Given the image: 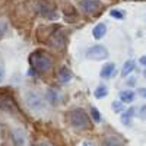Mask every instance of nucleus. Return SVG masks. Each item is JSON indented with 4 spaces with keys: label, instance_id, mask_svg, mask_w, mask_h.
<instances>
[{
    "label": "nucleus",
    "instance_id": "ddd939ff",
    "mask_svg": "<svg viewBox=\"0 0 146 146\" xmlns=\"http://www.w3.org/2000/svg\"><path fill=\"white\" fill-rule=\"evenodd\" d=\"M135 67H136V63L133 62V60H127V62L123 64V70H121V75H123L124 78L129 76L130 73L135 70Z\"/></svg>",
    "mask_w": 146,
    "mask_h": 146
},
{
    "label": "nucleus",
    "instance_id": "f257e3e1",
    "mask_svg": "<svg viewBox=\"0 0 146 146\" xmlns=\"http://www.w3.org/2000/svg\"><path fill=\"white\" fill-rule=\"evenodd\" d=\"M28 62H29V66L34 72L36 73H45L51 69L53 66V60L51 57L48 56L45 51H41V50H36L34 53L29 54L28 57Z\"/></svg>",
    "mask_w": 146,
    "mask_h": 146
},
{
    "label": "nucleus",
    "instance_id": "f8f14e48",
    "mask_svg": "<svg viewBox=\"0 0 146 146\" xmlns=\"http://www.w3.org/2000/svg\"><path fill=\"white\" fill-rule=\"evenodd\" d=\"M135 100V92L133 91H121L120 92V101L124 104H130Z\"/></svg>",
    "mask_w": 146,
    "mask_h": 146
},
{
    "label": "nucleus",
    "instance_id": "39448f33",
    "mask_svg": "<svg viewBox=\"0 0 146 146\" xmlns=\"http://www.w3.org/2000/svg\"><path fill=\"white\" fill-rule=\"evenodd\" d=\"M86 56L91 60H104L108 57V50L104 45H94V47L88 48Z\"/></svg>",
    "mask_w": 146,
    "mask_h": 146
},
{
    "label": "nucleus",
    "instance_id": "6ab92c4d",
    "mask_svg": "<svg viewBox=\"0 0 146 146\" xmlns=\"http://www.w3.org/2000/svg\"><path fill=\"white\" fill-rule=\"evenodd\" d=\"M113 110L115 113H123V110H124V102H121V101H114L113 102Z\"/></svg>",
    "mask_w": 146,
    "mask_h": 146
},
{
    "label": "nucleus",
    "instance_id": "412c9836",
    "mask_svg": "<svg viewBox=\"0 0 146 146\" xmlns=\"http://www.w3.org/2000/svg\"><path fill=\"white\" fill-rule=\"evenodd\" d=\"M48 101L50 102H57V92L56 91H53V89L48 91Z\"/></svg>",
    "mask_w": 146,
    "mask_h": 146
},
{
    "label": "nucleus",
    "instance_id": "f3484780",
    "mask_svg": "<svg viewBox=\"0 0 146 146\" xmlns=\"http://www.w3.org/2000/svg\"><path fill=\"white\" fill-rule=\"evenodd\" d=\"M7 28H9L7 22H6L5 19H0V40H2L3 36H5V34H6Z\"/></svg>",
    "mask_w": 146,
    "mask_h": 146
},
{
    "label": "nucleus",
    "instance_id": "9b49d317",
    "mask_svg": "<svg viewBox=\"0 0 146 146\" xmlns=\"http://www.w3.org/2000/svg\"><path fill=\"white\" fill-rule=\"evenodd\" d=\"M58 79H60V82H63V83L70 82V79H72V72L69 70V67L63 66L62 69L58 70Z\"/></svg>",
    "mask_w": 146,
    "mask_h": 146
},
{
    "label": "nucleus",
    "instance_id": "b1692460",
    "mask_svg": "<svg viewBox=\"0 0 146 146\" xmlns=\"http://www.w3.org/2000/svg\"><path fill=\"white\" fill-rule=\"evenodd\" d=\"M139 62H140V64H142V66H145V67H146V56H142Z\"/></svg>",
    "mask_w": 146,
    "mask_h": 146
},
{
    "label": "nucleus",
    "instance_id": "6e6552de",
    "mask_svg": "<svg viewBox=\"0 0 146 146\" xmlns=\"http://www.w3.org/2000/svg\"><path fill=\"white\" fill-rule=\"evenodd\" d=\"M12 136H13V140H15V145L16 146H25V133H23L21 129H15L13 133H12Z\"/></svg>",
    "mask_w": 146,
    "mask_h": 146
},
{
    "label": "nucleus",
    "instance_id": "7ed1b4c3",
    "mask_svg": "<svg viewBox=\"0 0 146 146\" xmlns=\"http://www.w3.org/2000/svg\"><path fill=\"white\" fill-rule=\"evenodd\" d=\"M25 101H27V105L32 110V111H44V110H45L44 98L38 92H35V91H29L25 95Z\"/></svg>",
    "mask_w": 146,
    "mask_h": 146
},
{
    "label": "nucleus",
    "instance_id": "a211bd4d",
    "mask_svg": "<svg viewBox=\"0 0 146 146\" xmlns=\"http://www.w3.org/2000/svg\"><path fill=\"white\" fill-rule=\"evenodd\" d=\"M91 115H92V118L96 121V123H100V121L102 120L101 113H100V111H98V110H96L95 107H92V108H91Z\"/></svg>",
    "mask_w": 146,
    "mask_h": 146
},
{
    "label": "nucleus",
    "instance_id": "5701e85b",
    "mask_svg": "<svg viewBox=\"0 0 146 146\" xmlns=\"http://www.w3.org/2000/svg\"><path fill=\"white\" fill-rule=\"evenodd\" d=\"M137 92H139V95L142 96V98H146V88H139Z\"/></svg>",
    "mask_w": 146,
    "mask_h": 146
},
{
    "label": "nucleus",
    "instance_id": "393cba45",
    "mask_svg": "<svg viewBox=\"0 0 146 146\" xmlns=\"http://www.w3.org/2000/svg\"><path fill=\"white\" fill-rule=\"evenodd\" d=\"M3 78H5V70H3V67L0 66V82L3 80Z\"/></svg>",
    "mask_w": 146,
    "mask_h": 146
},
{
    "label": "nucleus",
    "instance_id": "4be33fe9",
    "mask_svg": "<svg viewBox=\"0 0 146 146\" xmlns=\"http://www.w3.org/2000/svg\"><path fill=\"white\" fill-rule=\"evenodd\" d=\"M139 115H140V118H143V120H146V104L140 108V111H139Z\"/></svg>",
    "mask_w": 146,
    "mask_h": 146
},
{
    "label": "nucleus",
    "instance_id": "423d86ee",
    "mask_svg": "<svg viewBox=\"0 0 146 146\" xmlns=\"http://www.w3.org/2000/svg\"><path fill=\"white\" fill-rule=\"evenodd\" d=\"M36 10H38V13L42 18H47V19H56L57 18V13H56L54 7L50 3H47V2H40L38 3V9Z\"/></svg>",
    "mask_w": 146,
    "mask_h": 146
},
{
    "label": "nucleus",
    "instance_id": "aec40b11",
    "mask_svg": "<svg viewBox=\"0 0 146 146\" xmlns=\"http://www.w3.org/2000/svg\"><path fill=\"white\" fill-rule=\"evenodd\" d=\"M110 15H111L113 18H117V19H123L126 16L124 12H121V10H117V9H113L111 12H110Z\"/></svg>",
    "mask_w": 146,
    "mask_h": 146
},
{
    "label": "nucleus",
    "instance_id": "a878e982",
    "mask_svg": "<svg viewBox=\"0 0 146 146\" xmlns=\"http://www.w3.org/2000/svg\"><path fill=\"white\" fill-rule=\"evenodd\" d=\"M35 146H51L50 143H47V142H38Z\"/></svg>",
    "mask_w": 146,
    "mask_h": 146
},
{
    "label": "nucleus",
    "instance_id": "20e7f679",
    "mask_svg": "<svg viewBox=\"0 0 146 146\" xmlns=\"http://www.w3.org/2000/svg\"><path fill=\"white\" fill-rule=\"evenodd\" d=\"M79 7L82 9L83 13L86 15H95L96 12H100L102 7V3L100 0H80Z\"/></svg>",
    "mask_w": 146,
    "mask_h": 146
},
{
    "label": "nucleus",
    "instance_id": "cd10ccee",
    "mask_svg": "<svg viewBox=\"0 0 146 146\" xmlns=\"http://www.w3.org/2000/svg\"><path fill=\"white\" fill-rule=\"evenodd\" d=\"M145 76H146V72H145Z\"/></svg>",
    "mask_w": 146,
    "mask_h": 146
},
{
    "label": "nucleus",
    "instance_id": "2eb2a0df",
    "mask_svg": "<svg viewBox=\"0 0 146 146\" xmlns=\"http://www.w3.org/2000/svg\"><path fill=\"white\" fill-rule=\"evenodd\" d=\"M135 115V108H129L127 111H124L123 114H121V123L123 124H130V120H131V117Z\"/></svg>",
    "mask_w": 146,
    "mask_h": 146
},
{
    "label": "nucleus",
    "instance_id": "bb28decb",
    "mask_svg": "<svg viewBox=\"0 0 146 146\" xmlns=\"http://www.w3.org/2000/svg\"><path fill=\"white\" fill-rule=\"evenodd\" d=\"M82 146H94V145H92V143H89V142H85Z\"/></svg>",
    "mask_w": 146,
    "mask_h": 146
},
{
    "label": "nucleus",
    "instance_id": "4468645a",
    "mask_svg": "<svg viewBox=\"0 0 146 146\" xmlns=\"http://www.w3.org/2000/svg\"><path fill=\"white\" fill-rule=\"evenodd\" d=\"M102 146H123V142H121L117 136H107L104 139Z\"/></svg>",
    "mask_w": 146,
    "mask_h": 146
},
{
    "label": "nucleus",
    "instance_id": "f03ea898",
    "mask_svg": "<svg viewBox=\"0 0 146 146\" xmlns=\"http://www.w3.org/2000/svg\"><path fill=\"white\" fill-rule=\"evenodd\" d=\"M67 118H69L70 126L73 129H76V130H86V129L91 127L89 117L82 108L72 110V111L69 113V115H67Z\"/></svg>",
    "mask_w": 146,
    "mask_h": 146
},
{
    "label": "nucleus",
    "instance_id": "0eeeda50",
    "mask_svg": "<svg viewBox=\"0 0 146 146\" xmlns=\"http://www.w3.org/2000/svg\"><path fill=\"white\" fill-rule=\"evenodd\" d=\"M114 75H115V64L114 63H107L101 69V78H104V79L113 78Z\"/></svg>",
    "mask_w": 146,
    "mask_h": 146
},
{
    "label": "nucleus",
    "instance_id": "1a4fd4ad",
    "mask_svg": "<svg viewBox=\"0 0 146 146\" xmlns=\"http://www.w3.org/2000/svg\"><path fill=\"white\" fill-rule=\"evenodd\" d=\"M105 32H107L105 23L100 22V23H96V25H95V28H94V31H92V35H94L95 40H101L102 36L105 35Z\"/></svg>",
    "mask_w": 146,
    "mask_h": 146
},
{
    "label": "nucleus",
    "instance_id": "dca6fc26",
    "mask_svg": "<svg viewBox=\"0 0 146 146\" xmlns=\"http://www.w3.org/2000/svg\"><path fill=\"white\" fill-rule=\"evenodd\" d=\"M107 94H108V91H107V86H104V85H100V86L95 89V92H94V95H95V98H96V100L105 98Z\"/></svg>",
    "mask_w": 146,
    "mask_h": 146
},
{
    "label": "nucleus",
    "instance_id": "9d476101",
    "mask_svg": "<svg viewBox=\"0 0 146 146\" xmlns=\"http://www.w3.org/2000/svg\"><path fill=\"white\" fill-rule=\"evenodd\" d=\"M50 45L54 47V48H63L64 47V40H63V36H62V32H56L51 36Z\"/></svg>",
    "mask_w": 146,
    "mask_h": 146
}]
</instances>
